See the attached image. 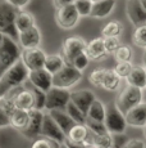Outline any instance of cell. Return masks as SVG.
<instances>
[{
  "mask_svg": "<svg viewBox=\"0 0 146 148\" xmlns=\"http://www.w3.org/2000/svg\"><path fill=\"white\" fill-rule=\"evenodd\" d=\"M27 77H28V70L21 61H18L0 77V99L22 86L27 81Z\"/></svg>",
  "mask_w": 146,
  "mask_h": 148,
  "instance_id": "6da1fadb",
  "label": "cell"
},
{
  "mask_svg": "<svg viewBox=\"0 0 146 148\" xmlns=\"http://www.w3.org/2000/svg\"><path fill=\"white\" fill-rule=\"evenodd\" d=\"M19 9L10 5L7 0H0V34L9 36L12 40H18V31L16 30L14 21Z\"/></svg>",
  "mask_w": 146,
  "mask_h": 148,
  "instance_id": "7a4b0ae2",
  "label": "cell"
},
{
  "mask_svg": "<svg viewBox=\"0 0 146 148\" xmlns=\"http://www.w3.org/2000/svg\"><path fill=\"white\" fill-rule=\"evenodd\" d=\"M18 61H21V49L18 44L9 36L4 35V40L0 45V77Z\"/></svg>",
  "mask_w": 146,
  "mask_h": 148,
  "instance_id": "3957f363",
  "label": "cell"
},
{
  "mask_svg": "<svg viewBox=\"0 0 146 148\" xmlns=\"http://www.w3.org/2000/svg\"><path fill=\"white\" fill-rule=\"evenodd\" d=\"M103 124L109 134H124L127 129L124 115L117 108L116 103H110L108 107H105V117Z\"/></svg>",
  "mask_w": 146,
  "mask_h": 148,
  "instance_id": "277c9868",
  "label": "cell"
},
{
  "mask_svg": "<svg viewBox=\"0 0 146 148\" xmlns=\"http://www.w3.org/2000/svg\"><path fill=\"white\" fill-rule=\"evenodd\" d=\"M142 99H144V93H142L141 89L131 86V85H126L124 89L118 95V98L116 101V106L124 115L131 108L142 103Z\"/></svg>",
  "mask_w": 146,
  "mask_h": 148,
  "instance_id": "5b68a950",
  "label": "cell"
},
{
  "mask_svg": "<svg viewBox=\"0 0 146 148\" xmlns=\"http://www.w3.org/2000/svg\"><path fill=\"white\" fill-rule=\"evenodd\" d=\"M82 72L76 70L71 64H66L59 72L53 75V86L59 89H71L76 84L81 81Z\"/></svg>",
  "mask_w": 146,
  "mask_h": 148,
  "instance_id": "8992f818",
  "label": "cell"
},
{
  "mask_svg": "<svg viewBox=\"0 0 146 148\" xmlns=\"http://www.w3.org/2000/svg\"><path fill=\"white\" fill-rule=\"evenodd\" d=\"M86 45L87 42L83 40L80 36H71V38H67L63 41L62 45V54L63 59L66 61L67 64H71V62L76 58L77 56L85 53L86 50Z\"/></svg>",
  "mask_w": 146,
  "mask_h": 148,
  "instance_id": "52a82bcc",
  "label": "cell"
},
{
  "mask_svg": "<svg viewBox=\"0 0 146 148\" xmlns=\"http://www.w3.org/2000/svg\"><path fill=\"white\" fill-rule=\"evenodd\" d=\"M69 95L71 93L66 89H59V88L53 86L49 92L45 93V104L44 108L47 111H54V110H62L64 111L67 103L69 102Z\"/></svg>",
  "mask_w": 146,
  "mask_h": 148,
  "instance_id": "ba28073f",
  "label": "cell"
},
{
  "mask_svg": "<svg viewBox=\"0 0 146 148\" xmlns=\"http://www.w3.org/2000/svg\"><path fill=\"white\" fill-rule=\"evenodd\" d=\"M46 53L40 48L23 49L21 52V62L28 71H36L44 68Z\"/></svg>",
  "mask_w": 146,
  "mask_h": 148,
  "instance_id": "9c48e42d",
  "label": "cell"
},
{
  "mask_svg": "<svg viewBox=\"0 0 146 148\" xmlns=\"http://www.w3.org/2000/svg\"><path fill=\"white\" fill-rule=\"evenodd\" d=\"M55 21L57 25L63 30H72L77 26L80 21V14L77 13L74 5H67V7L59 8L55 12Z\"/></svg>",
  "mask_w": 146,
  "mask_h": 148,
  "instance_id": "30bf717a",
  "label": "cell"
},
{
  "mask_svg": "<svg viewBox=\"0 0 146 148\" xmlns=\"http://www.w3.org/2000/svg\"><path fill=\"white\" fill-rule=\"evenodd\" d=\"M124 10L127 18L135 27L142 26L146 23V10L142 8L140 0H126Z\"/></svg>",
  "mask_w": 146,
  "mask_h": 148,
  "instance_id": "8fae6325",
  "label": "cell"
},
{
  "mask_svg": "<svg viewBox=\"0 0 146 148\" xmlns=\"http://www.w3.org/2000/svg\"><path fill=\"white\" fill-rule=\"evenodd\" d=\"M40 136L51 139V140L57 142L59 144H63L64 139H66V135L59 129V126L54 122V120L50 117V115H44L41 130H40Z\"/></svg>",
  "mask_w": 146,
  "mask_h": 148,
  "instance_id": "7c38bea8",
  "label": "cell"
},
{
  "mask_svg": "<svg viewBox=\"0 0 146 148\" xmlns=\"http://www.w3.org/2000/svg\"><path fill=\"white\" fill-rule=\"evenodd\" d=\"M27 80L32 86L41 92L46 93L53 88V75H50L44 68L36 71H28V77Z\"/></svg>",
  "mask_w": 146,
  "mask_h": 148,
  "instance_id": "4fadbf2b",
  "label": "cell"
},
{
  "mask_svg": "<svg viewBox=\"0 0 146 148\" xmlns=\"http://www.w3.org/2000/svg\"><path fill=\"white\" fill-rule=\"evenodd\" d=\"M44 113L43 111L31 110L28 111V124L22 132H19L22 135H24L28 139H36L40 136L41 124H43Z\"/></svg>",
  "mask_w": 146,
  "mask_h": 148,
  "instance_id": "5bb4252c",
  "label": "cell"
},
{
  "mask_svg": "<svg viewBox=\"0 0 146 148\" xmlns=\"http://www.w3.org/2000/svg\"><path fill=\"white\" fill-rule=\"evenodd\" d=\"M96 99L95 93L90 89H80V90H74L69 95V101L74 104L83 115L86 116L87 110L91 106V103Z\"/></svg>",
  "mask_w": 146,
  "mask_h": 148,
  "instance_id": "9a60e30c",
  "label": "cell"
},
{
  "mask_svg": "<svg viewBox=\"0 0 146 148\" xmlns=\"http://www.w3.org/2000/svg\"><path fill=\"white\" fill-rule=\"evenodd\" d=\"M124 119L127 125L133 127H144L146 125V103L137 104L136 107L131 108L128 112L124 113Z\"/></svg>",
  "mask_w": 146,
  "mask_h": 148,
  "instance_id": "2e32d148",
  "label": "cell"
},
{
  "mask_svg": "<svg viewBox=\"0 0 146 148\" xmlns=\"http://www.w3.org/2000/svg\"><path fill=\"white\" fill-rule=\"evenodd\" d=\"M18 41L23 49H32L39 48L41 42V32L37 26H33L23 32L18 34Z\"/></svg>",
  "mask_w": 146,
  "mask_h": 148,
  "instance_id": "e0dca14e",
  "label": "cell"
},
{
  "mask_svg": "<svg viewBox=\"0 0 146 148\" xmlns=\"http://www.w3.org/2000/svg\"><path fill=\"white\" fill-rule=\"evenodd\" d=\"M9 95H12L16 110L27 111V112L33 110V98L28 89H26V88L18 89L16 93L14 92L9 93Z\"/></svg>",
  "mask_w": 146,
  "mask_h": 148,
  "instance_id": "ac0fdd59",
  "label": "cell"
},
{
  "mask_svg": "<svg viewBox=\"0 0 146 148\" xmlns=\"http://www.w3.org/2000/svg\"><path fill=\"white\" fill-rule=\"evenodd\" d=\"M85 54L87 56L89 59H92V61H103V59H105L108 57V54L104 49L103 38H96L92 39L91 41H89L87 45H86Z\"/></svg>",
  "mask_w": 146,
  "mask_h": 148,
  "instance_id": "d6986e66",
  "label": "cell"
},
{
  "mask_svg": "<svg viewBox=\"0 0 146 148\" xmlns=\"http://www.w3.org/2000/svg\"><path fill=\"white\" fill-rule=\"evenodd\" d=\"M67 139H69L73 143L77 144H86V146H91V138H90V132L85 125H78L76 124L68 132L66 135Z\"/></svg>",
  "mask_w": 146,
  "mask_h": 148,
  "instance_id": "ffe728a7",
  "label": "cell"
},
{
  "mask_svg": "<svg viewBox=\"0 0 146 148\" xmlns=\"http://www.w3.org/2000/svg\"><path fill=\"white\" fill-rule=\"evenodd\" d=\"M116 7V0H97L92 3L91 13L89 17L91 18H105L113 12Z\"/></svg>",
  "mask_w": 146,
  "mask_h": 148,
  "instance_id": "44dd1931",
  "label": "cell"
},
{
  "mask_svg": "<svg viewBox=\"0 0 146 148\" xmlns=\"http://www.w3.org/2000/svg\"><path fill=\"white\" fill-rule=\"evenodd\" d=\"M50 117L54 120V122L59 126V129L63 132L64 135L68 134V132L72 129L73 126L76 125V122L69 117L68 115L66 113V111H62V110H54V111H50L49 112Z\"/></svg>",
  "mask_w": 146,
  "mask_h": 148,
  "instance_id": "7402d4cb",
  "label": "cell"
},
{
  "mask_svg": "<svg viewBox=\"0 0 146 148\" xmlns=\"http://www.w3.org/2000/svg\"><path fill=\"white\" fill-rule=\"evenodd\" d=\"M126 79H127V85L142 90L145 89L146 85V70L142 66H132L131 72Z\"/></svg>",
  "mask_w": 146,
  "mask_h": 148,
  "instance_id": "603a6c76",
  "label": "cell"
},
{
  "mask_svg": "<svg viewBox=\"0 0 146 148\" xmlns=\"http://www.w3.org/2000/svg\"><path fill=\"white\" fill-rule=\"evenodd\" d=\"M104 117H105V104L101 101H99V99H95L87 110L86 120L104 122Z\"/></svg>",
  "mask_w": 146,
  "mask_h": 148,
  "instance_id": "cb8c5ba5",
  "label": "cell"
},
{
  "mask_svg": "<svg viewBox=\"0 0 146 148\" xmlns=\"http://www.w3.org/2000/svg\"><path fill=\"white\" fill-rule=\"evenodd\" d=\"M36 22H35V17L32 16L28 12H23V10H19L18 14L16 17V21H14V26L16 30L19 32H23V31L28 30V28L36 26Z\"/></svg>",
  "mask_w": 146,
  "mask_h": 148,
  "instance_id": "d4e9b609",
  "label": "cell"
},
{
  "mask_svg": "<svg viewBox=\"0 0 146 148\" xmlns=\"http://www.w3.org/2000/svg\"><path fill=\"white\" fill-rule=\"evenodd\" d=\"M66 64H67L66 61L63 59V57L60 54H51V56H46V59H45L44 63V70L47 71L50 75H55Z\"/></svg>",
  "mask_w": 146,
  "mask_h": 148,
  "instance_id": "484cf974",
  "label": "cell"
},
{
  "mask_svg": "<svg viewBox=\"0 0 146 148\" xmlns=\"http://www.w3.org/2000/svg\"><path fill=\"white\" fill-rule=\"evenodd\" d=\"M120 85V77L113 71V68H105L101 88L108 92H117Z\"/></svg>",
  "mask_w": 146,
  "mask_h": 148,
  "instance_id": "4316f807",
  "label": "cell"
},
{
  "mask_svg": "<svg viewBox=\"0 0 146 148\" xmlns=\"http://www.w3.org/2000/svg\"><path fill=\"white\" fill-rule=\"evenodd\" d=\"M9 120H10V126H13L18 132H22L28 124V112L27 111L16 110L9 116Z\"/></svg>",
  "mask_w": 146,
  "mask_h": 148,
  "instance_id": "83f0119b",
  "label": "cell"
},
{
  "mask_svg": "<svg viewBox=\"0 0 146 148\" xmlns=\"http://www.w3.org/2000/svg\"><path fill=\"white\" fill-rule=\"evenodd\" d=\"M123 30H124V27H123L122 22L110 21L101 28V35H103V38H117L118 39L122 35Z\"/></svg>",
  "mask_w": 146,
  "mask_h": 148,
  "instance_id": "f1b7e54d",
  "label": "cell"
},
{
  "mask_svg": "<svg viewBox=\"0 0 146 148\" xmlns=\"http://www.w3.org/2000/svg\"><path fill=\"white\" fill-rule=\"evenodd\" d=\"M64 111H66V113L72 119L73 121L76 122V124H78V125H85V122H86V116L83 115V113L81 112V111L78 110V108L76 107L71 101L67 103V106H66V108H64Z\"/></svg>",
  "mask_w": 146,
  "mask_h": 148,
  "instance_id": "f546056e",
  "label": "cell"
},
{
  "mask_svg": "<svg viewBox=\"0 0 146 148\" xmlns=\"http://www.w3.org/2000/svg\"><path fill=\"white\" fill-rule=\"evenodd\" d=\"M26 88V86H24ZM31 92L32 94V98H33V110H37V111H43L44 110V104H45V93L41 92V90L36 89L35 86L32 85H28L26 88Z\"/></svg>",
  "mask_w": 146,
  "mask_h": 148,
  "instance_id": "4dcf8cb0",
  "label": "cell"
},
{
  "mask_svg": "<svg viewBox=\"0 0 146 148\" xmlns=\"http://www.w3.org/2000/svg\"><path fill=\"white\" fill-rule=\"evenodd\" d=\"M132 41L136 47L146 49V23L135 28L132 34Z\"/></svg>",
  "mask_w": 146,
  "mask_h": 148,
  "instance_id": "1f68e13d",
  "label": "cell"
},
{
  "mask_svg": "<svg viewBox=\"0 0 146 148\" xmlns=\"http://www.w3.org/2000/svg\"><path fill=\"white\" fill-rule=\"evenodd\" d=\"M117 62H132L133 58V49L130 45H120L114 53Z\"/></svg>",
  "mask_w": 146,
  "mask_h": 148,
  "instance_id": "d6a6232c",
  "label": "cell"
},
{
  "mask_svg": "<svg viewBox=\"0 0 146 148\" xmlns=\"http://www.w3.org/2000/svg\"><path fill=\"white\" fill-rule=\"evenodd\" d=\"M73 5H74L77 13L80 14V17H87L91 13L92 1L90 0H76Z\"/></svg>",
  "mask_w": 146,
  "mask_h": 148,
  "instance_id": "836d02e7",
  "label": "cell"
},
{
  "mask_svg": "<svg viewBox=\"0 0 146 148\" xmlns=\"http://www.w3.org/2000/svg\"><path fill=\"white\" fill-rule=\"evenodd\" d=\"M85 126L87 127L89 132L91 133V134H94V135H103V134H106V133H108V130H106V127L104 126L103 122L86 120Z\"/></svg>",
  "mask_w": 146,
  "mask_h": 148,
  "instance_id": "e575fe53",
  "label": "cell"
},
{
  "mask_svg": "<svg viewBox=\"0 0 146 148\" xmlns=\"http://www.w3.org/2000/svg\"><path fill=\"white\" fill-rule=\"evenodd\" d=\"M60 144L57 142L51 140V139L44 138V136H39L35 139V142L32 143L31 148H59Z\"/></svg>",
  "mask_w": 146,
  "mask_h": 148,
  "instance_id": "d590c367",
  "label": "cell"
},
{
  "mask_svg": "<svg viewBox=\"0 0 146 148\" xmlns=\"http://www.w3.org/2000/svg\"><path fill=\"white\" fill-rule=\"evenodd\" d=\"M104 42V49H105L106 54H114L117 52V49L120 47V41L117 38H103Z\"/></svg>",
  "mask_w": 146,
  "mask_h": 148,
  "instance_id": "8d00e7d4",
  "label": "cell"
},
{
  "mask_svg": "<svg viewBox=\"0 0 146 148\" xmlns=\"http://www.w3.org/2000/svg\"><path fill=\"white\" fill-rule=\"evenodd\" d=\"M132 70V63L131 62H118L117 66L113 68V71L119 76L120 79H126L128 76V73Z\"/></svg>",
  "mask_w": 146,
  "mask_h": 148,
  "instance_id": "74e56055",
  "label": "cell"
},
{
  "mask_svg": "<svg viewBox=\"0 0 146 148\" xmlns=\"http://www.w3.org/2000/svg\"><path fill=\"white\" fill-rule=\"evenodd\" d=\"M104 73H105V68H95L94 71H91V73L89 75L90 84L95 85V86H101Z\"/></svg>",
  "mask_w": 146,
  "mask_h": 148,
  "instance_id": "f35d334b",
  "label": "cell"
},
{
  "mask_svg": "<svg viewBox=\"0 0 146 148\" xmlns=\"http://www.w3.org/2000/svg\"><path fill=\"white\" fill-rule=\"evenodd\" d=\"M89 61H90V59L87 58V56H86L85 53H82V54H80V56H77L71 62V66H73L76 70H78V71H81V72H82V71H85L86 68H87Z\"/></svg>",
  "mask_w": 146,
  "mask_h": 148,
  "instance_id": "ab89813d",
  "label": "cell"
},
{
  "mask_svg": "<svg viewBox=\"0 0 146 148\" xmlns=\"http://www.w3.org/2000/svg\"><path fill=\"white\" fill-rule=\"evenodd\" d=\"M0 108H1L8 116H10L13 112H14L16 107H14V103H13L12 95L8 94L7 97H4V98L0 99Z\"/></svg>",
  "mask_w": 146,
  "mask_h": 148,
  "instance_id": "60d3db41",
  "label": "cell"
},
{
  "mask_svg": "<svg viewBox=\"0 0 146 148\" xmlns=\"http://www.w3.org/2000/svg\"><path fill=\"white\" fill-rule=\"evenodd\" d=\"M120 148H146V144L141 139H128Z\"/></svg>",
  "mask_w": 146,
  "mask_h": 148,
  "instance_id": "b9f144b4",
  "label": "cell"
},
{
  "mask_svg": "<svg viewBox=\"0 0 146 148\" xmlns=\"http://www.w3.org/2000/svg\"><path fill=\"white\" fill-rule=\"evenodd\" d=\"M8 3H9L10 5H13L14 8H17V9L21 10L23 7H26L27 4L30 3V0H7Z\"/></svg>",
  "mask_w": 146,
  "mask_h": 148,
  "instance_id": "7bdbcfd3",
  "label": "cell"
},
{
  "mask_svg": "<svg viewBox=\"0 0 146 148\" xmlns=\"http://www.w3.org/2000/svg\"><path fill=\"white\" fill-rule=\"evenodd\" d=\"M76 0H53V4H54L55 9H59V8H63L67 7V5H71L74 4Z\"/></svg>",
  "mask_w": 146,
  "mask_h": 148,
  "instance_id": "ee69618b",
  "label": "cell"
},
{
  "mask_svg": "<svg viewBox=\"0 0 146 148\" xmlns=\"http://www.w3.org/2000/svg\"><path fill=\"white\" fill-rule=\"evenodd\" d=\"M10 125V120H9V116L4 112V111L0 108V127H4Z\"/></svg>",
  "mask_w": 146,
  "mask_h": 148,
  "instance_id": "f6af8a7d",
  "label": "cell"
},
{
  "mask_svg": "<svg viewBox=\"0 0 146 148\" xmlns=\"http://www.w3.org/2000/svg\"><path fill=\"white\" fill-rule=\"evenodd\" d=\"M142 63H144V67L146 70V49H144V54H142Z\"/></svg>",
  "mask_w": 146,
  "mask_h": 148,
  "instance_id": "bcb514c9",
  "label": "cell"
},
{
  "mask_svg": "<svg viewBox=\"0 0 146 148\" xmlns=\"http://www.w3.org/2000/svg\"><path fill=\"white\" fill-rule=\"evenodd\" d=\"M140 3H141V5H142V8L146 10V0H140Z\"/></svg>",
  "mask_w": 146,
  "mask_h": 148,
  "instance_id": "7dc6e473",
  "label": "cell"
},
{
  "mask_svg": "<svg viewBox=\"0 0 146 148\" xmlns=\"http://www.w3.org/2000/svg\"><path fill=\"white\" fill-rule=\"evenodd\" d=\"M3 40H4V35H3V34H0V45H1Z\"/></svg>",
  "mask_w": 146,
  "mask_h": 148,
  "instance_id": "c3c4849f",
  "label": "cell"
},
{
  "mask_svg": "<svg viewBox=\"0 0 146 148\" xmlns=\"http://www.w3.org/2000/svg\"><path fill=\"white\" fill-rule=\"evenodd\" d=\"M59 148H67V147L64 146V144H60V146H59Z\"/></svg>",
  "mask_w": 146,
  "mask_h": 148,
  "instance_id": "681fc988",
  "label": "cell"
},
{
  "mask_svg": "<svg viewBox=\"0 0 146 148\" xmlns=\"http://www.w3.org/2000/svg\"><path fill=\"white\" fill-rule=\"evenodd\" d=\"M144 133H145V136H146V125L144 126Z\"/></svg>",
  "mask_w": 146,
  "mask_h": 148,
  "instance_id": "f907efd6",
  "label": "cell"
},
{
  "mask_svg": "<svg viewBox=\"0 0 146 148\" xmlns=\"http://www.w3.org/2000/svg\"><path fill=\"white\" fill-rule=\"evenodd\" d=\"M90 1H92V3H95V1H97V0H90Z\"/></svg>",
  "mask_w": 146,
  "mask_h": 148,
  "instance_id": "816d5d0a",
  "label": "cell"
},
{
  "mask_svg": "<svg viewBox=\"0 0 146 148\" xmlns=\"http://www.w3.org/2000/svg\"><path fill=\"white\" fill-rule=\"evenodd\" d=\"M145 88H146V85H145Z\"/></svg>",
  "mask_w": 146,
  "mask_h": 148,
  "instance_id": "f5cc1de1",
  "label": "cell"
}]
</instances>
